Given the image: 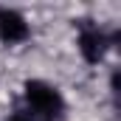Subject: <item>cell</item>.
I'll use <instances>...</instances> for the list:
<instances>
[{"instance_id": "3", "label": "cell", "mask_w": 121, "mask_h": 121, "mask_svg": "<svg viewBox=\"0 0 121 121\" xmlns=\"http://www.w3.org/2000/svg\"><path fill=\"white\" fill-rule=\"evenodd\" d=\"M104 48H107V39H104V34L99 28H85L82 34H79V51H82V56L90 62V65H96V62L104 56Z\"/></svg>"}, {"instance_id": "2", "label": "cell", "mask_w": 121, "mask_h": 121, "mask_svg": "<svg viewBox=\"0 0 121 121\" xmlns=\"http://www.w3.org/2000/svg\"><path fill=\"white\" fill-rule=\"evenodd\" d=\"M0 39L9 42V45L28 39V23L14 9H0Z\"/></svg>"}, {"instance_id": "1", "label": "cell", "mask_w": 121, "mask_h": 121, "mask_svg": "<svg viewBox=\"0 0 121 121\" xmlns=\"http://www.w3.org/2000/svg\"><path fill=\"white\" fill-rule=\"evenodd\" d=\"M26 101L31 107V118L34 121H56L65 110V101H62L59 90L48 82H39V79H31L26 82Z\"/></svg>"}, {"instance_id": "4", "label": "cell", "mask_w": 121, "mask_h": 121, "mask_svg": "<svg viewBox=\"0 0 121 121\" xmlns=\"http://www.w3.org/2000/svg\"><path fill=\"white\" fill-rule=\"evenodd\" d=\"M9 121H34V118H31L28 113H14V116H11Z\"/></svg>"}]
</instances>
